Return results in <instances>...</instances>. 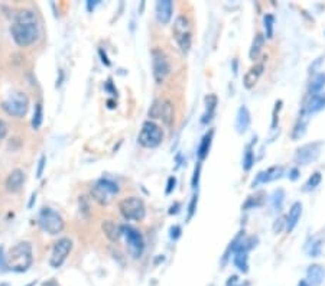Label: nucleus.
I'll list each match as a JSON object with an SVG mask.
<instances>
[{"label": "nucleus", "instance_id": "e433bc0d", "mask_svg": "<svg viewBox=\"0 0 325 286\" xmlns=\"http://www.w3.org/2000/svg\"><path fill=\"white\" fill-rule=\"evenodd\" d=\"M285 227H286V217L282 215L279 218H276V221H275V224H273V231H275V233H281Z\"/></svg>", "mask_w": 325, "mask_h": 286}, {"label": "nucleus", "instance_id": "2eb2a0df", "mask_svg": "<svg viewBox=\"0 0 325 286\" xmlns=\"http://www.w3.org/2000/svg\"><path fill=\"white\" fill-rule=\"evenodd\" d=\"M282 174H283L282 166H272V168H269L263 172H259V175L256 177V181L253 182V187L259 185V184H266V182L273 181V180H278V178H281Z\"/></svg>", "mask_w": 325, "mask_h": 286}, {"label": "nucleus", "instance_id": "c9c22d12", "mask_svg": "<svg viewBox=\"0 0 325 286\" xmlns=\"http://www.w3.org/2000/svg\"><path fill=\"white\" fill-rule=\"evenodd\" d=\"M200 174H201V162L198 161L195 169H194V177H192V188H197L198 187V182H200Z\"/></svg>", "mask_w": 325, "mask_h": 286}, {"label": "nucleus", "instance_id": "a18cd8bd", "mask_svg": "<svg viewBox=\"0 0 325 286\" xmlns=\"http://www.w3.org/2000/svg\"><path fill=\"white\" fill-rule=\"evenodd\" d=\"M0 265H6V256H3V249L0 247Z\"/></svg>", "mask_w": 325, "mask_h": 286}, {"label": "nucleus", "instance_id": "79ce46f5", "mask_svg": "<svg viewBox=\"0 0 325 286\" xmlns=\"http://www.w3.org/2000/svg\"><path fill=\"white\" fill-rule=\"evenodd\" d=\"M99 52H100V57H102V61H103V64H106V65L108 67V65H110V61H108V58H107L106 52H104L103 49H100Z\"/></svg>", "mask_w": 325, "mask_h": 286}, {"label": "nucleus", "instance_id": "58836bf2", "mask_svg": "<svg viewBox=\"0 0 325 286\" xmlns=\"http://www.w3.org/2000/svg\"><path fill=\"white\" fill-rule=\"evenodd\" d=\"M175 184H177V178L175 177H171L168 180V187H166V194H171L174 190H175Z\"/></svg>", "mask_w": 325, "mask_h": 286}, {"label": "nucleus", "instance_id": "37998d69", "mask_svg": "<svg viewBox=\"0 0 325 286\" xmlns=\"http://www.w3.org/2000/svg\"><path fill=\"white\" fill-rule=\"evenodd\" d=\"M298 177H299V171L298 169H292L291 172H289V178L292 180V181H295V180H298Z\"/></svg>", "mask_w": 325, "mask_h": 286}, {"label": "nucleus", "instance_id": "39448f33", "mask_svg": "<svg viewBox=\"0 0 325 286\" xmlns=\"http://www.w3.org/2000/svg\"><path fill=\"white\" fill-rule=\"evenodd\" d=\"M118 191L120 190H118L117 182H114L110 178H102L91 188V195L99 204L108 205L114 199V196L117 195Z\"/></svg>", "mask_w": 325, "mask_h": 286}, {"label": "nucleus", "instance_id": "dca6fc26", "mask_svg": "<svg viewBox=\"0 0 325 286\" xmlns=\"http://www.w3.org/2000/svg\"><path fill=\"white\" fill-rule=\"evenodd\" d=\"M250 111H249V108L246 107V105H241L240 108H238V111H237V116H236V129L238 133H244L247 129H249V126H250Z\"/></svg>", "mask_w": 325, "mask_h": 286}, {"label": "nucleus", "instance_id": "b1692460", "mask_svg": "<svg viewBox=\"0 0 325 286\" xmlns=\"http://www.w3.org/2000/svg\"><path fill=\"white\" fill-rule=\"evenodd\" d=\"M217 103H218V100H217V97L214 94H208L207 97H206V114L203 116V120H201L204 124H207L208 121L213 119Z\"/></svg>", "mask_w": 325, "mask_h": 286}, {"label": "nucleus", "instance_id": "412c9836", "mask_svg": "<svg viewBox=\"0 0 325 286\" xmlns=\"http://www.w3.org/2000/svg\"><path fill=\"white\" fill-rule=\"evenodd\" d=\"M213 136H214V130H210V132H207V133L204 135V137L201 139V143H200L198 151H197V156H198L200 162L204 161L208 156V153H210L211 143H213Z\"/></svg>", "mask_w": 325, "mask_h": 286}, {"label": "nucleus", "instance_id": "cd10ccee", "mask_svg": "<svg viewBox=\"0 0 325 286\" xmlns=\"http://www.w3.org/2000/svg\"><path fill=\"white\" fill-rule=\"evenodd\" d=\"M44 120V108H42V103H38L35 105V111H33V117H32V127L35 130H38L42 124Z\"/></svg>", "mask_w": 325, "mask_h": 286}, {"label": "nucleus", "instance_id": "72a5a7b5", "mask_svg": "<svg viewBox=\"0 0 325 286\" xmlns=\"http://www.w3.org/2000/svg\"><path fill=\"white\" fill-rule=\"evenodd\" d=\"M161 103H162V100H156L152 107L149 108V117H152V119H159V114H161Z\"/></svg>", "mask_w": 325, "mask_h": 286}, {"label": "nucleus", "instance_id": "f8f14e48", "mask_svg": "<svg viewBox=\"0 0 325 286\" xmlns=\"http://www.w3.org/2000/svg\"><path fill=\"white\" fill-rule=\"evenodd\" d=\"M321 148H323V142H315V143H308V145L301 146L295 153L296 164H299V165L312 164L320 156Z\"/></svg>", "mask_w": 325, "mask_h": 286}, {"label": "nucleus", "instance_id": "bb28decb", "mask_svg": "<svg viewBox=\"0 0 325 286\" xmlns=\"http://www.w3.org/2000/svg\"><path fill=\"white\" fill-rule=\"evenodd\" d=\"M324 87H325V74L324 73H321V74H318V76L315 77V78L312 80V83H311L310 86L311 95L321 93V90H323Z\"/></svg>", "mask_w": 325, "mask_h": 286}, {"label": "nucleus", "instance_id": "7ed1b4c3", "mask_svg": "<svg viewBox=\"0 0 325 286\" xmlns=\"http://www.w3.org/2000/svg\"><path fill=\"white\" fill-rule=\"evenodd\" d=\"M172 33H174V38L177 41L181 52L188 54L192 44V26L191 20L188 19V16H177V19L174 22V26H172Z\"/></svg>", "mask_w": 325, "mask_h": 286}, {"label": "nucleus", "instance_id": "4c0bfd02", "mask_svg": "<svg viewBox=\"0 0 325 286\" xmlns=\"http://www.w3.org/2000/svg\"><path fill=\"white\" fill-rule=\"evenodd\" d=\"M45 164H46V156H45V155H42V156L39 158V162H38L36 178H41V177H42V174H44V169H45Z\"/></svg>", "mask_w": 325, "mask_h": 286}, {"label": "nucleus", "instance_id": "423d86ee", "mask_svg": "<svg viewBox=\"0 0 325 286\" xmlns=\"http://www.w3.org/2000/svg\"><path fill=\"white\" fill-rule=\"evenodd\" d=\"M38 224L44 230L45 233L51 234V236H57L59 233H62L65 223L64 218L61 217L55 210L52 208H42L38 217Z\"/></svg>", "mask_w": 325, "mask_h": 286}, {"label": "nucleus", "instance_id": "c85d7f7f", "mask_svg": "<svg viewBox=\"0 0 325 286\" xmlns=\"http://www.w3.org/2000/svg\"><path fill=\"white\" fill-rule=\"evenodd\" d=\"M283 201H285V191H283V190H276V191L272 194V198H270L272 207H273L276 211L282 210V207H283Z\"/></svg>", "mask_w": 325, "mask_h": 286}, {"label": "nucleus", "instance_id": "c03bdc74", "mask_svg": "<svg viewBox=\"0 0 325 286\" xmlns=\"http://www.w3.org/2000/svg\"><path fill=\"white\" fill-rule=\"evenodd\" d=\"M97 3H99L97 0H90V1H87V9H89V10H93Z\"/></svg>", "mask_w": 325, "mask_h": 286}, {"label": "nucleus", "instance_id": "c756f323", "mask_svg": "<svg viewBox=\"0 0 325 286\" xmlns=\"http://www.w3.org/2000/svg\"><path fill=\"white\" fill-rule=\"evenodd\" d=\"M323 181V177H321V172H314L310 177V180L307 181L305 187H304V191H312L315 190L320 184Z\"/></svg>", "mask_w": 325, "mask_h": 286}, {"label": "nucleus", "instance_id": "a878e982", "mask_svg": "<svg viewBox=\"0 0 325 286\" xmlns=\"http://www.w3.org/2000/svg\"><path fill=\"white\" fill-rule=\"evenodd\" d=\"M234 265L240 272L246 273L249 271V263H247V252H234Z\"/></svg>", "mask_w": 325, "mask_h": 286}, {"label": "nucleus", "instance_id": "f3484780", "mask_svg": "<svg viewBox=\"0 0 325 286\" xmlns=\"http://www.w3.org/2000/svg\"><path fill=\"white\" fill-rule=\"evenodd\" d=\"M325 276V271L320 265H312L307 271V282L310 286H320Z\"/></svg>", "mask_w": 325, "mask_h": 286}, {"label": "nucleus", "instance_id": "09e8293b", "mask_svg": "<svg viewBox=\"0 0 325 286\" xmlns=\"http://www.w3.org/2000/svg\"><path fill=\"white\" fill-rule=\"evenodd\" d=\"M35 198H36V194H32V199H30V202H29V208L32 207V205H33V201H35Z\"/></svg>", "mask_w": 325, "mask_h": 286}, {"label": "nucleus", "instance_id": "7c9ffc66", "mask_svg": "<svg viewBox=\"0 0 325 286\" xmlns=\"http://www.w3.org/2000/svg\"><path fill=\"white\" fill-rule=\"evenodd\" d=\"M273 25H275L273 15H265V17H263V26H265V30H266L267 39L273 38Z\"/></svg>", "mask_w": 325, "mask_h": 286}, {"label": "nucleus", "instance_id": "393cba45", "mask_svg": "<svg viewBox=\"0 0 325 286\" xmlns=\"http://www.w3.org/2000/svg\"><path fill=\"white\" fill-rule=\"evenodd\" d=\"M263 44H265L263 35H262V33H257V35L254 36L253 42H251L250 52H249L251 60H256V58L260 55V52H262V49H263Z\"/></svg>", "mask_w": 325, "mask_h": 286}, {"label": "nucleus", "instance_id": "9d476101", "mask_svg": "<svg viewBox=\"0 0 325 286\" xmlns=\"http://www.w3.org/2000/svg\"><path fill=\"white\" fill-rule=\"evenodd\" d=\"M152 71L153 78L158 84H162L166 77L171 74V64L162 49L155 48L152 51Z\"/></svg>", "mask_w": 325, "mask_h": 286}, {"label": "nucleus", "instance_id": "0eeeda50", "mask_svg": "<svg viewBox=\"0 0 325 286\" xmlns=\"http://www.w3.org/2000/svg\"><path fill=\"white\" fill-rule=\"evenodd\" d=\"M1 108L13 117H23L28 113L29 108V98L25 93L22 91H15L12 93L1 104Z\"/></svg>", "mask_w": 325, "mask_h": 286}, {"label": "nucleus", "instance_id": "4468645a", "mask_svg": "<svg viewBox=\"0 0 325 286\" xmlns=\"http://www.w3.org/2000/svg\"><path fill=\"white\" fill-rule=\"evenodd\" d=\"M25 182V172L22 169H13L4 182V187H6V191L9 192H17L20 191L22 185Z\"/></svg>", "mask_w": 325, "mask_h": 286}, {"label": "nucleus", "instance_id": "1a4fd4ad", "mask_svg": "<svg viewBox=\"0 0 325 286\" xmlns=\"http://www.w3.org/2000/svg\"><path fill=\"white\" fill-rule=\"evenodd\" d=\"M121 236H124L127 243V250L133 259L142 257L145 252V240L139 230L132 226H121Z\"/></svg>", "mask_w": 325, "mask_h": 286}, {"label": "nucleus", "instance_id": "49530a36", "mask_svg": "<svg viewBox=\"0 0 325 286\" xmlns=\"http://www.w3.org/2000/svg\"><path fill=\"white\" fill-rule=\"evenodd\" d=\"M236 281H237V276H233V278H230V281L227 282V286L234 285V284H236Z\"/></svg>", "mask_w": 325, "mask_h": 286}, {"label": "nucleus", "instance_id": "f03ea898", "mask_svg": "<svg viewBox=\"0 0 325 286\" xmlns=\"http://www.w3.org/2000/svg\"><path fill=\"white\" fill-rule=\"evenodd\" d=\"M33 262V256H32V246L28 241H20L15 244L7 256H6V268L9 271L13 272H26L30 268Z\"/></svg>", "mask_w": 325, "mask_h": 286}, {"label": "nucleus", "instance_id": "de8ad7c7", "mask_svg": "<svg viewBox=\"0 0 325 286\" xmlns=\"http://www.w3.org/2000/svg\"><path fill=\"white\" fill-rule=\"evenodd\" d=\"M298 286H310V285H308V282H307L305 279H302V281H301V282L298 284Z\"/></svg>", "mask_w": 325, "mask_h": 286}, {"label": "nucleus", "instance_id": "2f4dec72", "mask_svg": "<svg viewBox=\"0 0 325 286\" xmlns=\"http://www.w3.org/2000/svg\"><path fill=\"white\" fill-rule=\"evenodd\" d=\"M253 164H254V153L251 151V146H247V149L244 152V156H243V169L250 171Z\"/></svg>", "mask_w": 325, "mask_h": 286}, {"label": "nucleus", "instance_id": "ddd939ff", "mask_svg": "<svg viewBox=\"0 0 325 286\" xmlns=\"http://www.w3.org/2000/svg\"><path fill=\"white\" fill-rule=\"evenodd\" d=\"M174 13V3L171 0H159L155 6V15L161 25H168L172 19Z\"/></svg>", "mask_w": 325, "mask_h": 286}, {"label": "nucleus", "instance_id": "5701e85b", "mask_svg": "<svg viewBox=\"0 0 325 286\" xmlns=\"http://www.w3.org/2000/svg\"><path fill=\"white\" fill-rule=\"evenodd\" d=\"M104 234L111 241H117L121 237V226H117L116 223L107 220L103 223Z\"/></svg>", "mask_w": 325, "mask_h": 286}, {"label": "nucleus", "instance_id": "20e7f679", "mask_svg": "<svg viewBox=\"0 0 325 286\" xmlns=\"http://www.w3.org/2000/svg\"><path fill=\"white\" fill-rule=\"evenodd\" d=\"M118 211L127 221H142L146 215L145 202L139 196H127L118 202Z\"/></svg>", "mask_w": 325, "mask_h": 286}, {"label": "nucleus", "instance_id": "aec40b11", "mask_svg": "<svg viewBox=\"0 0 325 286\" xmlns=\"http://www.w3.org/2000/svg\"><path fill=\"white\" fill-rule=\"evenodd\" d=\"M323 108H325V94L318 93V94L311 95L310 101L307 104V114L310 116V114H314V113H318Z\"/></svg>", "mask_w": 325, "mask_h": 286}, {"label": "nucleus", "instance_id": "f704fd0d", "mask_svg": "<svg viewBox=\"0 0 325 286\" xmlns=\"http://www.w3.org/2000/svg\"><path fill=\"white\" fill-rule=\"evenodd\" d=\"M197 204H198V194H194L191 198V202H190V205H188V215H187V221H190L192 217H194V214H195V211H197Z\"/></svg>", "mask_w": 325, "mask_h": 286}, {"label": "nucleus", "instance_id": "a211bd4d", "mask_svg": "<svg viewBox=\"0 0 325 286\" xmlns=\"http://www.w3.org/2000/svg\"><path fill=\"white\" fill-rule=\"evenodd\" d=\"M262 74H263V64H256L254 67H251L244 76V87L249 89V90L253 89Z\"/></svg>", "mask_w": 325, "mask_h": 286}, {"label": "nucleus", "instance_id": "ea45409f", "mask_svg": "<svg viewBox=\"0 0 325 286\" xmlns=\"http://www.w3.org/2000/svg\"><path fill=\"white\" fill-rule=\"evenodd\" d=\"M179 236H181V227L179 226L171 227V239L177 240Z\"/></svg>", "mask_w": 325, "mask_h": 286}, {"label": "nucleus", "instance_id": "6e6552de", "mask_svg": "<svg viewBox=\"0 0 325 286\" xmlns=\"http://www.w3.org/2000/svg\"><path fill=\"white\" fill-rule=\"evenodd\" d=\"M162 129L156 123H153L152 120H148L143 123L142 130L139 133V143H140V146H143L146 149L158 148L162 143Z\"/></svg>", "mask_w": 325, "mask_h": 286}, {"label": "nucleus", "instance_id": "6ab92c4d", "mask_svg": "<svg viewBox=\"0 0 325 286\" xmlns=\"http://www.w3.org/2000/svg\"><path fill=\"white\" fill-rule=\"evenodd\" d=\"M301 214H302V204L298 201V202H295V204L291 207L289 214H288V217H286V230H288V233H291V231L295 228L298 221H299V218H301Z\"/></svg>", "mask_w": 325, "mask_h": 286}, {"label": "nucleus", "instance_id": "a19ab883", "mask_svg": "<svg viewBox=\"0 0 325 286\" xmlns=\"http://www.w3.org/2000/svg\"><path fill=\"white\" fill-rule=\"evenodd\" d=\"M7 135V124L3 120H0V139L6 137Z\"/></svg>", "mask_w": 325, "mask_h": 286}, {"label": "nucleus", "instance_id": "f257e3e1", "mask_svg": "<svg viewBox=\"0 0 325 286\" xmlns=\"http://www.w3.org/2000/svg\"><path fill=\"white\" fill-rule=\"evenodd\" d=\"M10 33L19 46L32 45L39 36V22L36 13L30 9L19 10L10 26Z\"/></svg>", "mask_w": 325, "mask_h": 286}, {"label": "nucleus", "instance_id": "9b49d317", "mask_svg": "<svg viewBox=\"0 0 325 286\" xmlns=\"http://www.w3.org/2000/svg\"><path fill=\"white\" fill-rule=\"evenodd\" d=\"M71 250H73V241H71V239H68V237L59 239V240L54 244L52 253H51V257H49V265H51V268H54V269L61 268L62 263L67 260V257L70 256Z\"/></svg>", "mask_w": 325, "mask_h": 286}, {"label": "nucleus", "instance_id": "473e14b6", "mask_svg": "<svg viewBox=\"0 0 325 286\" xmlns=\"http://www.w3.org/2000/svg\"><path fill=\"white\" fill-rule=\"evenodd\" d=\"M307 121H308V114H305L299 123L296 124L295 127V132H294V139H299V137H302L304 133H305V127H307Z\"/></svg>", "mask_w": 325, "mask_h": 286}, {"label": "nucleus", "instance_id": "4be33fe9", "mask_svg": "<svg viewBox=\"0 0 325 286\" xmlns=\"http://www.w3.org/2000/svg\"><path fill=\"white\" fill-rule=\"evenodd\" d=\"M159 119H162V121L166 126H171L174 123L175 119V111H174V105L169 100H162L161 103V114Z\"/></svg>", "mask_w": 325, "mask_h": 286}]
</instances>
